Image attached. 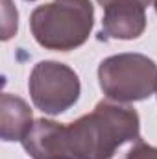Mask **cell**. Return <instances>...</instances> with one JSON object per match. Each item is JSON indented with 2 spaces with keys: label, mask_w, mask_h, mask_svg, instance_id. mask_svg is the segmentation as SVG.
I'll return each instance as SVG.
<instances>
[{
  "label": "cell",
  "mask_w": 157,
  "mask_h": 159,
  "mask_svg": "<svg viewBox=\"0 0 157 159\" xmlns=\"http://www.w3.org/2000/svg\"><path fill=\"white\" fill-rule=\"evenodd\" d=\"M113 159H157V148L146 144L142 139H137L122 148Z\"/></svg>",
  "instance_id": "8"
},
{
  "label": "cell",
  "mask_w": 157,
  "mask_h": 159,
  "mask_svg": "<svg viewBox=\"0 0 157 159\" xmlns=\"http://www.w3.org/2000/svg\"><path fill=\"white\" fill-rule=\"evenodd\" d=\"M32 109L30 106L9 93L2 94L0 100V137L6 143L22 141L32 128Z\"/></svg>",
  "instance_id": "7"
},
{
  "label": "cell",
  "mask_w": 157,
  "mask_h": 159,
  "mask_svg": "<svg viewBox=\"0 0 157 159\" xmlns=\"http://www.w3.org/2000/svg\"><path fill=\"white\" fill-rule=\"evenodd\" d=\"M34 106L46 115H59L70 109L79 98L78 74L59 61H39L28 80Z\"/></svg>",
  "instance_id": "4"
},
{
  "label": "cell",
  "mask_w": 157,
  "mask_h": 159,
  "mask_svg": "<svg viewBox=\"0 0 157 159\" xmlns=\"http://www.w3.org/2000/svg\"><path fill=\"white\" fill-rule=\"evenodd\" d=\"M141 139L139 113L120 102L102 100L96 107L63 128L67 159H113Z\"/></svg>",
  "instance_id": "1"
},
{
  "label": "cell",
  "mask_w": 157,
  "mask_h": 159,
  "mask_svg": "<svg viewBox=\"0 0 157 159\" xmlns=\"http://www.w3.org/2000/svg\"><path fill=\"white\" fill-rule=\"evenodd\" d=\"M98 83L113 102H141L150 98L157 89V65L144 54H117L100 63Z\"/></svg>",
  "instance_id": "3"
},
{
  "label": "cell",
  "mask_w": 157,
  "mask_h": 159,
  "mask_svg": "<svg viewBox=\"0 0 157 159\" xmlns=\"http://www.w3.org/2000/svg\"><path fill=\"white\" fill-rule=\"evenodd\" d=\"M154 6H155V11H157V0H154Z\"/></svg>",
  "instance_id": "10"
},
{
  "label": "cell",
  "mask_w": 157,
  "mask_h": 159,
  "mask_svg": "<svg viewBox=\"0 0 157 159\" xmlns=\"http://www.w3.org/2000/svg\"><path fill=\"white\" fill-rule=\"evenodd\" d=\"M26 2H35V0H26Z\"/></svg>",
  "instance_id": "11"
},
{
  "label": "cell",
  "mask_w": 157,
  "mask_h": 159,
  "mask_svg": "<svg viewBox=\"0 0 157 159\" xmlns=\"http://www.w3.org/2000/svg\"><path fill=\"white\" fill-rule=\"evenodd\" d=\"M94 26L91 0H54L34 9L30 30L34 39L46 50L70 52L89 39Z\"/></svg>",
  "instance_id": "2"
},
{
  "label": "cell",
  "mask_w": 157,
  "mask_h": 159,
  "mask_svg": "<svg viewBox=\"0 0 157 159\" xmlns=\"http://www.w3.org/2000/svg\"><path fill=\"white\" fill-rule=\"evenodd\" d=\"M65 124L46 119H37L26 137L20 141L32 159H67L63 146Z\"/></svg>",
  "instance_id": "6"
},
{
  "label": "cell",
  "mask_w": 157,
  "mask_h": 159,
  "mask_svg": "<svg viewBox=\"0 0 157 159\" xmlns=\"http://www.w3.org/2000/svg\"><path fill=\"white\" fill-rule=\"evenodd\" d=\"M146 30V6L141 0H111L104 6L102 32L104 39L131 41Z\"/></svg>",
  "instance_id": "5"
},
{
  "label": "cell",
  "mask_w": 157,
  "mask_h": 159,
  "mask_svg": "<svg viewBox=\"0 0 157 159\" xmlns=\"http://www.w3.org/2000/svg\"><path fill=\"white\" fill-rule=\"evenodd\" d=\"M107 2H111V0H98V4H100V6H102V7H104V6H105V4H107ZM141 2H142V4H144V6H146V7H148V6H150V4H152V0H141Z\"/></svg>",
  "instance_id": "9"
},
{
  "label": "cell",
  "mask_w": 157,
  "mask_h": 159,
  "mask_svg": "<svg viewBox=\"0 0 157 159\" xmlns=\"http://www.w3.org/2000/svg\"><path fill=\"white\" fill-rule=\"evenodd\" d=\"M155 91H157V89H155Z\"/></svg>",
  "instance_id": "12"
}]
</instances>
